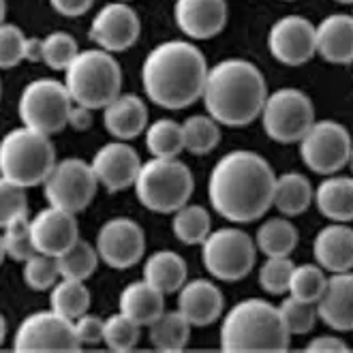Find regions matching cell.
I'll use <instances>...</instances> for the list:
<instances>
[{
	"label": "cell",
	"mask_w": 353,
	"mask_h": 353,
	"mask_svg": "<svg viewBox=\"0 0 353 353\" xmlns=\"http://www.w3.org/2000/svg\"><path fill=\"white\" fill-rule=\"evenodd\" d=\"M276 174L261 154L234 150L216 161L208 178V199L225 221H259L274 203Z\"/></svg>",
	"instance_id": "cell-1"
},
{
	"label": "cell",
	"mask_w": 353,
	"mask_h": 353,
	"mask_svg": "<svg viewBox=\"0 0 353 353\" xmlns=\"http://www.w3.org/2000/svg\"><path fill=\"white\" fill-rule=\"evenodd\" d=\"M208 62L189 41H165L141 62V86L148 101L165 110H184L203 97Z\"/></svg>",
	"instance_id": "cell-2"
},
{
	"label": "cell",
	"mask_w": 353,
	"mask_h": 353,
	"mask_svg": "<svg viewBox=\"0 0 353 353\" xmlns=\"http://www.w3.org/2000/svg\"><path fill=\"white\" fill-rule=\"evenodd\" d=\"M203 105L219 124L246 127L261 116L268 99L263 73L253 62L230 58L208 71Z\"/></svg>",
	"instance_id": "cell-3"
},
{
	"label": "cell",
	"mask_w": 353,
	"mask_h": 353,
	"mask_svg": "<svg viewBox=\"0 0 353 353\" xmlns=\"http://www.w3.org/2000/svg\"><path fill=\"white\" fill-rule=\"evenodd\" d=\"M292 343L281 308L259 298L238 302L221 325V349L227 353H283Z\"/></svg>",
	"instance_id": "cell-4"
},
{
	"label": "cell",
	"mask_w": 353,
	"mask_h": 353,
	"mask_svg": "<svg viewBox=\"0 0 353 353\" xmlns=\"http://www.w3.org/2000/svg\"><path fill=\"white\" fill-rule=\"evenodd\" d=\"M56 163V150L50 135L30 127L13 129L0 141V176L24 189L43 184Z\"/></svg>",
	"instance_id": "cell-5"
},
{
	"label": "cell",
	"mask_w": 353,
	"mask_h": 353,
	"mask_svg": "<svg viewBox=\"0 0 353 353\" xmlns=\"http://www.w3.org/2000/svg\"><path fill=\"white\" fill-rule=\"evenodd\" d=\"M65 84L75 105L105 110L120 97L122 71L112 52L101 48L81 50L73 65L65 71Z\"/></svg>",
	"instance_id": "cell-6"
},
{
	"label": "cell",
	"mask_w": 353,
	"mask_h": 353,
	"mask_svg": "<svg viewBox=\"0 0 353 353\" xmlns=\"http://www.w3.org/2000/svg\"><path fill=\"white\" fill-rule=\"evenodd\" d=\"M193 174L180 159H157L141 165L135 195L143 208L157 214H174L193 195Z\"/></svg>",
	"instance_id": "cell-7"
},
{
	"label": "cell",
	"mask_w": 353,
	"mask_h": 353,
	"mask_svg": "<svg viewBox=\"0 0 353 353\" xmlns=\"http://www.w3.org/2000/svg\"><path fill=\"white\" fill-rule=\"evenodd\" d=\"M73 99L67 84L58 79H32L24 86L17 101V114L24 127H30L39 133L54 135L69 124L73 110Z\"/></svg>",
	"instance_id": "cell-8"
},
{
	"label": "cell",
	"mask_w": 353,
	"mask_h": 353,
	"mask_svg": "<svg viewBox=\"0 0 353 353\" xmlns=\"http://www.w3.org/2000/svg\"><path fill=\"white\" fill-rule=\"evenodd\" d=\"M203 268L219 281H242L251 274L257 261L255 240L236 227L212 232L201 244Z\"/></svg>",
	"instance_id": "cell-9"
},
{
	"label": "cell",
	"mask_w": 353,
	"mask_h": 353,
	"mask_svg": "<svg viewBox=\"0 0 353 353\" xmlns=\"http://www.w3.org/2000/svg\"><path fill=\"white\" fill-rule=\"evenodd\" d=\"M265 135L279 143H300V139L315 124V108L302 90L281 88L268 94L261 110Z\"/></svg>",
	"instance_id": "cell-10"
},
{
	"label": "cell",
	"mask_w": 353,
	"mask_h": 353,
	"mask_svg": "<svg viewBox=\"0 0 353 353\" xmlns=\"http://www.w3.org/2000/svg\"><path fill=\"white\" fill-rule=\"evenodd\" d=\"M13 349L19 353H75L81 349L75 321L50 310L30 313L17 325Z\"/></svg>",
	"instance_id": "cell-11"
},
{
	"label": "cell",
	"mask_w": 353,
	"mask_h": 353,
	"mask_svg": "<svg viewBox=\"0 0 353 353\" xmlns=\"http://www.w3.org/2000/svg\"><path fill=\"white\" fill-rule=\"evenodd\" d=\"M99 178L92 165L81 159H62L43 182V195L50 205L73 214L84 212L97 197Z\"/></svg>",
	"instance_id": "cell-12"
},
{
	"label": "cell",
	"mask_w": 353,
	"mask_h": 353,
	"mask_svg": "<svg viewBox=\"0 0 353 353\" xmlns=\"http://www.w3.org/2000/svg\"><path fill=\"white\" fill-rule=\"evenodd\" d=\"M353 141L349 131L336 120H315L300 139V157L304 165L319 176H334L349 165Z\"/></svg>",
	"instance_id": "cell-13"
},
{
	"label": "cell",
	"mask_w": 353,
	"mask_h": 353,
	"mask_svg": "<svg viewBox=\"0 0 353 353\" xmlns=\"http://www.w3.org/2000/svg\"><path fill=\"white\" fill-rule=\"evenodd\" d=\"M94 246L101 261L116 270H127L139 263L146 253V236L133 219L116 216L101 225Z\"/></svg>",
	"instance_id": "cell-14"
},
{
	"label": "cell",
	"mask_w": 353,
	"mask_h": 353,
	"mask_svg": "<svg viewBox=\"0 0 353 353\" xmlns=\"http://www.w3.org/2000/svg\"><path fill=\"white\" fill-rule=\"evenodd\" d=\"M268 50L281 65L300 67L317 54V26L302 15H285L270 28Z\"/></svg>",
	"instance_id": "cell-15"
},
{
	"label": "cell",
	"mask_w": 353,
	"mask_h": 353,
	"mask_svg": "<svg viewBox=\"0 0 353 353\" xmlns=\"http://www.w3.org/2000/svg\"><path fill=\"white\" fill-rule=\"evenodd\" d=\"M139 17L129 3H114L105 5L90 24V41H94L97 48L105 52H124L137 43L139 39Z\"/></svg>",
	"instance_id": "cell-16"
},
{
	"label": "cell",
	"mask_w": 353,
	"mask_h": 353,
	"mask_svg": "<svg viewBox=\"0 0 353 353\" xmlns=\"http://www.w3.org/2000/svg\"><path fill=\"white\" fill-rule=\"evenodd\" d=\"M92 170L110 193H120L135 186V180L141 170L139 154L127 141H110L105 146H101L97 154L90 161Z\"/></svg>",
	"instance_id": "cell-17"
},
{
	"label": "cell",
	"mask_w": 353,
	"mask_h": 353,
	"mask_svg": "<svg viewBox=\"0 0 353 353\" xmlns=\"http://www.w3.org/2000/svg\"><path fill=\"white\" fill-rule=\"evenodd\" d=\"M30 234L37 253L62 255L79 240V225L75 214L56 205H48L34 219H30Z\"/></svg>",
	"instance_id": "cell-18"
},
{
	"label": "cell",
	"mask_w": 353,
	"mask_h": 353,
	"mask_svg": "<svg viewBox=\"0 0 353 353\" xmlns=\"http://www.w3.org/2000/svg\"><path fill=\"white\" fill-rule=\"evenodd\" d=\"M174 19L189 39H212L227 24V0H176Z\"/></svg>",
	"instance_id": "cell-19"
},
{
	"label": "cell",
	"mask_w": 353,
	"mask_h": 353,
	"mask_svg": "<svg viewBox=\"0 0 353 353\" xmlns=\"http://www.w3.org/2000/svg\"><path fill=\"white\" fill-rule=\"evenodd\" d=\"M223 308L225 298L212 281L195 279L191 283H184L178 292V310L193 327L212 325L223 315Z\"/></svg>",
	"instance_id": "cell-20"
},
{
	"label": "cell",
	"mask_w": 353,
	"mask_h": 353,
	"mask_svg": "<svg viewBox=\"0 0 353 353\" xmlns=\"http://www.w3.org/2000/svg\"><path fill=\"white\" fill-rule=\"evenodd\" d=\"M313 255L330 274L353 270V230L345 223H332L313 240Z\"/></svg>",
	"instance_id": "cell-21"
},
{
	"label": "cell",
	"mask_w": 353,
	"mask_h": 353,
	"mask_svg": "<svg viewBox=\"0 0 353 353\" xmlns=\"http://www.w3.org/2000/svg\"><path fill=\"white\" fill-rule=\"evenodd\" d=\"M319 319L336 332H353V272H339L327 279L317 302Z\"/></svg>",
	"instance_id": "cell-22"
},
{
	"label": "cell",
	"mask_w": 353,
	"mask_h": 353,
	"mask_svg": "<svg viewBox=\"0 0 353 353\" xmlns=\"http://www.w3.org/2000/svg\"><path fill=\"white\" fill-rule=\"evenodd\" d=\"M103 124L112 137L131 141L148 129V105L137 94H120L103 110Z\"/></svg>",
	"instance_id": "cell-23"
},
{
	"label": "cell",
	"mask_w": 353,
	"mask_h": 353,
	"mask_svg": "<svg viewBox=\"0 0 353 353\" xmlns=\"http://www.w3.org/2000/svg\"><path fill=\"white\" fill-rule=\"evenodd\" d=\"M317 54L332 65L353 62V15L334 13L317 26Z\"/></svg>",
	"instance_id": "cell-24"
},
{
	"label": "cell",
	"mask_w": 353,
	"mask_h": 353,
	"mask_svg": "<svg viewBox=\"0 0 353 353\" xmlns=\"http://www.w3.org/2000/svg\"><path fill=\"white\" fill-rule=\"evenodd\" d=\"M120 310L139 325H150L165 313V294L148 281H137L120 294Z\"/></svg>",
	"instance_id": "cell-25"
},
{
	"label": "cell",
	"mask_w": 353,
	"mask_h": 353,
	"mask_svg": "<svg viewBox=\"0 0 353 353\" xmlns=\"http://www.w3.org/2000/svg\"><path fill=\"white\" fill-rule=\"evenodd\" d=\"M189 276L186 261L176 251H157L143 263V281L154 285L165 296L178 294Z\"/></svg>",
	"instance_id": "cell-26"
},
{
	"label": "cell",
	"mask_w": 353,
	"mask_h": 353,
	"mask_svg": "<svg viewBox=\"0 0 353 353\" xmlns=\"http://www.w3.org/2000/svg\"><path fill=\"white\" fill-rule=\"evenodd\" d=\"M317 210L332 223L353 221V178L330 176L315 191Z\"/></svg>",
	"instance_id": "cell-27"
},
{
	"label": "cell",
	"mask_w": 353,
	"mask_h": 353,
	"mask_svg": "<svg viewBox=\"0 0 353 353\" xmlns=\"http://www.w3.org/2000/svg\"><path fill=\"white\" fill-rule=\"evenodd\" d=\"M315 201V191L310 186L308 178L289 172L283 176H276L274 184V203L276 210L285 216H300L308 210V205Z\"/></svg>",
	"instance_id": "cell-28"
},
{
	"label": "cell",
	"mask_w": 353,
	"mask_h": 353,
	"mask_svg": "<svg viewBox=\"0 0 353 353\" xmlns=\"http://www.w3.org/2000/svg\"><path fill=\"white\" fill-rule=\"evenodd\" d=\"M191 323L180 310H165V313L148 325L150 345L163 353H178L186 347L191 336Z\"/></svg>",
	"instance_id": "cell-29"
},
{
	"label": "cell",
	"mask_w": 353,
	"mask_h": 353,
	"mask_svg": "<svg viewBox=\"0 0 353 353\" xmlns=\"http://www.w3.org/2000/svg\"><path fill=\"white\" fill-rule=\"evenodd\" d=\"M298 230L287 219H268L259 225L255 244L265 257H289L298 246Z\"/></svg>",
	"instance_id": "cell-30"
},
{
	"label": "cell",
	"mask_w": 353,
	"mask_h": 353,
	"mask_svg": "<svg viewBox=\"0 0 353 353\" xmlns=\"http://www.w3.org/2000/svg\"><path fill=\"white\" fill-rule=\"evenodd\" d=\"M50 306L56 313L75 321L90 308V292L79 279H60L50 294Z\"/></svg>",
	"instance_id": "cell-31"
},
{
	"label": "cell",
	"mask_w": 353,
	"mask_h": 353,
	"mask_svg": "<svg viewBox=\"0 0 353 353\" xmlns=\"http://www.w3.org/2000/svg\"><path fill=\"white\" fill-rule=\"evenodd\" d=\"M172 230H174V236L182 244L197 246V244H203L205 238L212 234V219L203 205L186 203L180 210L174 212Z\"/></svg>",
	"instance_id": "cell-32"
},
{
	"label": "cell",
	"mask_w": 353,
	"mask_h": 353,
	"mask_svg": "<svg viewBox=\"0 0 353 353\" xmlns=\"http://www.w3.org/2000/svg\"><path fill=\"white\" fill-rule=\"evenodd\" d=\"M146 148L157 159H178L184 150V131L182 124L172 118H161L148 124L146 129Z\"/></svg>",
	"instance_id": "cell-33"
},
{
	"label": "cell",
	"mask_w": 353,
	"mask_h": 353,
	"mask_svg": "<svg viewBox=\"0 0 353 353\" xmlns=\"http://www.w3.org/2000/svg\"><path fill=\"white\" fill-rule=\"evenodd\" d=\"M182 131H184V150L197 157L210 154L221 141L219 122L210 114H197L186 118L182 122Z\"/></svg>",
	"instance_id": "cell-34"
},
{
	"label": "cell",
	"mask_w": 353,
	"mask_h": 353,
	"mask_svg": "<svg viewBox=\"0 0 353 353\" xmlns=\"http://www.w3.org/2000/svg\"><path fill=\"white\" fill-rule=\"evenodd\" d=\"M58 259V270L60 279H79L86 281L97 272V265L101 261L97 246H92L86 240H77L69 251L56 257Z\"/></svg>",
	"instance_id": "cell-35"
},
{
	"label": "cell",
	"mask_w": 353,
	"mask_h": 353,
	"mask_svg": "<svg viewBox=\"0 0 353 353\" xmlns=\"http://www.w3.org/2000/svg\"><path fill=\"white\" fill-rule=\"evenodd\" d=\"M0 246H3V255L13 261L24 263L26 259H30L37 253V246L30 234V219L19 216L3 225V240H0Z\"/></svg>",
	"instance_id": "cell-36"
},
{
	"label": "cell",
	"mask_w": 353,
	"mask_h": 353,
	"mask_svg": "<svg viewBox=\"0 0 353 353\" xmlns=\"http://www.w3.org/2000/svg\"><path fill=\"white\" fill-rule=\"evenodd\" d=\"M325 270L317 263H302L294 268L292 283H289V296H296L300 300L317 304L319 298L325 292L327 276L323 274Z\"/></svg>",
	"instance_id": "cell-37"
},
{
	"label": "cell",
	"mask_w": 353,
	"mask_h": 353,
	"mask_svg": "<svg viewBox=\"0 0 353 353\" xmlns=\"http://www.w3.org/2000/svg\"><path fill=\"white\" fill-rule=\"evenodd\" d=\"M139 334H141V325L120 310V313L105 319V334H103V343L108 345L110 351L127 353V351H133L137 347Z\"/></svg>",
	"instance_id": "cell-38"
},
{
	"label": "cell",
	"mask_w": 353,
	"mask_h": 353,
	"mask_svg": "<svg viewBox=\"0 0 353 353\" xmlns=\"http://www.w3.org/2000/svg\"><path fill=\"white\" fill-rule=\"evenodd\" d=\"M79 46L73 34L56 30L43 37V62L54 71H67L79 56Z\"/></svg>",
	"instance_id": "cell-39"
},
{
	"label": "cell",
	"mask_w": 353,
	"mask_h": 353,
	"mask_svg": "<svg viewBox=\"0 0 353 353\" xmlns=\"http://www.w3.org/2000/svg\"><path fill=\"white\" fill-rule=\"evenodd\" d=\"M22 274H24V283L30 289H34V292H48L60 279L58 259L54 255L34 253L30 259L24 261Z\"/></svg>",
	"instance_id": "cell-40"
},
{
	"label": "cell",
	"mask_w": 353,
	"mask_h": 353,
	"mask_svg": "<svg viewBox=\"0 0 353 353\" xmlns=\"http://www.w3.org/2000/svg\"><path fill=\"white\" fill-rule=\"evenodd\" d=\"M281 315L289 327V332L294 334H308L310 330L315 327L317 319H319V310L317 304L300 300L296 296H289L281 302Z\"/></svg>",
	"instance_id": "cell-41"
},
{
	"label": "cell",
	"mask_w": 353,
	"mask_h": 353,
	"mask_svg": "<svg viewBox=\"0 0 353 353\" xmlns=\"http://www.w3.org/2000/svg\"><path fill=\"white\" fill-rule=\"evenodd\" d=\"M296 263L289 257H268L263 265L259 268V285L263 292L281 296L289 292V283H292Z\"/></svg>",
	"instance_id": "cell-42"
},
{
	"label": "cell",
	"mask_w": 353,
	"mask_h": 353,
	"mask_svg": "<svg viewBox=\"0 0 353 353\" xmlns=\"http://www.w3.org/2000/svg\"><path fill=\"white\" fill-rule=\"evenodd\" d=\"M28 37L15 24H3L0 28V67L13 69L26 60Z\"/></svg>",
	"instance_id": "cell-43"
},
{
	"label": "cell",
	"mask_w": 353,
	"mask_h": 353,
	"mask_svg": "<svg viewBox=\"0 0 353 353\" xmlns=\"http://www.w3.org/2000/svg\"><path fill=\"white\" fill-rule=\"evenodd\" d=\"M19 216H28L26 189L19 184L0 180V225H7Z\"/></svg>",
	"instance_id": "cell-44"
},
{
	"label": "cell",
	"mask_w": 353,
	"mask_h": 353,
	"mask_svg": "<svg viewBox=\"0 0 353 353\" xmlns=\"http://www.w3.org/2000/svg\"><path fill=\"white\" fill-rule=\"evenodd\" d=\"M75 332H77L81 345L103 343V334H105V319L86 313V315H81L79 319H75Z\"/></svg>",
	"instance_id": "cell-45"
},
{
	"label": "cell",
	"mask_w": 353,
	"mask_h": 353,
	"mask_svg": "<svg viewBox=\"0 0 353 353\" xmlns=\"http://www.w3.org/2000/svg\"><path fill=\"white\" fill-rule=\"evenodd\" d=\"M50 5L56 13L65 17H79L90 11L94 0H50Z\"/></svg>",
	"instance_id": "cell-46"
},
{
	"label": "cell",
	"mask_w": 353,
	"mask_h": 353,
	"mask_svg": "<svg viewBox=\"0 0 353 353\" xmlns=\"http://www.w3.org/2000/svg\"><path fill=\"white\" fill-rule=\"evenodd\" d=\"M304 351H308V353H347L349 347L345 345V341H341L336 336H317L306 345Z\"/></svg>",
	"instance_id": "cell-47"
},
{
	"label": "cell",
	"mask_w": 353,
	"mask_h": 353,
	"mask_svg": "<svg viewBox=\"0 0 353 353\" xmlns=\"http://www.w3.org/2000/svg\"><path fill=\"white\" fill-rule=\"evenodd\" d=\"M94 110H88V108H84V105H73V110H71V116H69V127H73V129H77V131H84V129H88L90 124H92V114Z\"/></svg>",
	"instance_id": "cell-48"
},
{
	"label": "cell",
	"mask_w": 353,
	"mask_h": 353,
	"mask_svg": "<svg viewBox=\"0 0 353 353\" xmlns=\"http://www.w3.org/2000/svg\"><path fill=\"white\" fill-rule=\"evenodd\" d=\"M336 3H341V5H353V0H336Z\"/></svg>",
	"instance_id": "cell-49"
},
{
	"label": "cell",
	"mask_w": 353,
	"mask_h": 353,
	"mask_svg": "<svg viewBox=\"0 0 353 353\" xmlns=\"http://www.w3.org/2000/svg\"><path fill=\"white\" fill-rule=\"evenodd\" d=\"M349 165H351V172H353V152H351V159H349Z\"/></svg>",
	"instance_id": "cell-50"
},
{
	"label": "cell",
	"mask_w": 353,
	"mask_h": 353,
	"mask_svg": "<svg viewBox=\"0 0 353 353\" xmlns=\"http://www.w3.org/2000/svg\"><path fill=\"white\" fill-rule=\"evenodd\" d=\"M118 3H129V0H118Z\"/></svg>",
	"instance_id": "cell-51"
}]
</instances>
